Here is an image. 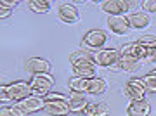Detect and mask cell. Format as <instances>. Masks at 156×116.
Listing matches in <instances>:
<instances>
[{"mask_svg":"<svg viewBox=\"0 0 156 116\" xmlns=\"http://www.w3.org/2000/svg\"><path fill=\"white\" fill-rule=\"evenodd\" d=\"M30 95H33L30 82L19 80V82H12L9 85H2L0 87V100H2V104H5V102L16 104V102H21L23 99H26Z\"/></svg>","mask_w":156,"mask_h":116,"instance_id":"cell-1","label":"cell"},{"mask_svg":"<svg viewBox=\"0 0 156 116\" xmlns=\"http://www.w3.org/2000/svg\"><path fill=\"white\" fill-rule=\"evenodd\" d=\"M106 42H108L106 31H104V30H99V28H94V30H89V31L83 35V38H82V47H80V49L87 50L90 54H95V52H99L101 49H104Z\"/></svg>","mask_w":156,"mask_h":116,"instance_id":"cell-2","label":"cell"},{"mask_svg":"<svg viewBox=\"0 0 156 116\" xmlns=\"http://www.w3.org/2000/svg\"><path fill=\"white\" fill-rule=\"evenodd\" d=\"M11 106L17 116H28V114H33V113H38V111H44L45 100L42 97H37V95H30L26 99H23L21 102H16V104H11Z\"/></svg>","mask_w":156,"mask_h":116,"instance_id":"cell-3","label":"cell"},{"mask_svg":"<svg viewBox=\"0 0 156 116\" xmlns=\"http://www.w3.org/2000/svg\"><path fill=\"white\" fill-rule=\"evenodd\" d=\"M132 0H102L99 2V9L108 16H127L132 12Z\"/></svg>","mask_w":156,"mask_h":116,"instance_id":"cell-4","label":"cell"},{"mask_svg":"<svg viewBox=\"0 0 156 116\" xmlns=\"http://www.w3.org/2000/svg\"><path fill=\"white\" fill-rule=\"evenodd\" d=\"M30 87H31V94L44 99L49 92H52V87H54V76H52L50 73L31 76L30 78Z\"/></svg>","mask_w":156,"mask_h":116,"instance_id":"cell-5","label":"cell"},{"mask_svg":"<svg viewBox=\"0 0 156 116\" xmlns=\"http://www.w3.org/2000/svg\"><path fill=\"white\" fill-rule=\"evenodd\" d=\"M123 95L130 100H142L146 99V94H147V89H146L144 82L140 76H135V78H130L127 80V83L123 85Z\"/></svg>","mask_w":156,"mask_h":116,"instance_id":"cell-6","label":"cell"},{"mask_svg":"<svg viewBox=\"0 0 156 116\" xmlns=\"http://www.w3.org/2000/svg\"><path fill=\"white\" fill-rule=\"evenodd\" d=\"M120 50L115 49V47H104V49H101L99 52H95L94 54V61L97 66L101 68H106V69H113V68L116 66L118 62H120Z\"/></svg>","mask_w":156,"mask_h":116,"instance_id":"cell-7","label":"cell"},{"mask_svg":"<svg viewBox=\"0 0 156 116\" xmlns=\"http://www.w3.org/2000/svg\"><path fill=\"white\" fill-rule=\"evenodd\" d=\"M57 19L64 24H76L80 21V11L76 5H73L69 2L59 4L57 7Z\"/></svg>","mask_w":156,"mask_h":116,"instance_id":"cell-8","label":"cell"},{"mask_svg":"<svg viewBox=\"0 0 156 116\" xmlns=\"http://www.w3.org/2000/svg\"><path fill=\"white\" fill-rule=\"evenodd\" d=\"M50 61L44 59V57H30L24 62V71L31 75V76H37V75H45V73H50Z\"/></svg>","mask_w":156,"mask_h":116,"instance_id":"cell-9","label":"cell"},{"mask_svg":"<svg viewBox=\"0 0 156 116\" xmlns=\"http://www.w3.org/2000/svg\"><path fill=\"white\" fill-rule=\"evenodd\" d=\"M106 26H108V30H109L113 35L122 37V35L128 33V30H130V23H128L127 16H108Z\"/></svg>","mask_w":156,"mask_h":116,"instance_id":"cell-10","label":"cell"},{"mask_svg":"<svg viewBox=\"0 0 156 116\" xmlns=\"http://www.w3.org/2000/svg\"><path fill=\"white\" fill-rule=\"evenodd\" d=\"M127 19H128V23H130V28H132V30L142 31V30L151 26L149 14H146V12H142V11H134V12H130V14H127Z\"/></svg>","mask_w":156,"mask_h":116,"instance_id":"cell-11","label":"cell"},{"mask_svg":"<svg viewBox=\"0 0 156 116\" xmlns=\"http://www.w3.org/2000/svg\"><path fill=\"white\" fill-rule=\"evenodd\" d=\"M127 116H149L151 114V104L147 99L142 100H130L125 109Z\"/></svg>","mask_w":156,"mask_h":116,"instance_id":"cell-12","label":"cell"},{"mask_svg":"<svg viewBox=\"0 0 156 116\" xmlns=\"http://www.w3.org/2000/svg\"><path fill=\"white\" fill-rule=\"evenodd\" d=\"M68 104H69V109L71 113H76V114H82L85 111V107L90 104L87 95L85 94H76V92H69V99H68Z\"/></svg>","mask_w":156,"mask_h":116,"instance_id":"cell-13","label":"cell"},{"mask_svg":"<svg viewBox=\"0 0 156 116\" xmlns=\"http://www.w3.org/2000/svg\"><path fill=\"white\" fill-rule=\"evenodd\" d=\"M45 113L50 116H68L71 113L68 100H52V102H45Z\"/></svg>","mask_w":156,"mask_h":116,"instance_id":"cell-14","label":"cell"},{"mask_svg":"<svg viewBox=\"0 0 156 116\" xmlns=\"http://www.w3.org/2000/svg\"><path fill=\"white\" fill-rule=\"evenodd\" d=\"M95 68H97L95 62H80V64H73L71 66V73H73V76L90 80V78L97 76L95 75Z\"/></svg>","mask_w":156,"mask_h":116,"instance_id":"cell-15","label":"cell"},{"mask_svg":"<svg viewBox=\"0 0 156 116\" xmlns=\"http://www.w3.org/2000/svg\"><path fill=\"white\" fill-rule=\"evenodd\" d=\"M80 116H109V106L106 102H90Z\"/></svg>","mask_w":156,"mask_h":116,"instance_id":"cell-16","label":"cell"},{"mask_svg":"<svg viewBox=\"0 0 156 116\" xmlns=\"http://www.w3.org/2000/svg\"><path fill=\"white\" fill-rule=\"evenodd\" d=\"M106 90H108V82L102 76H94L89 80V89H87L89 95H102Z\"/></svg>","mask_w":156,"mask_h":116,"instance_id":"cell-17","label":"cell"},{"mask_svg":"<svg viewBox=\"0 0 156 116\" xmlns=\"http://www.w3.org/2000/svg\"><path fill=\"white\" fill-rule=\"evenodd\" d=\"M142 50H144V47H142L140 44H137V40H135V42H127V44H123L122 47H120V54L122 55H130V57H135V59L140 61Z\"/></svg>","mask_w":156,"mask_h":116,"instance_id":"cell-18","label":"cell"},{"mask_svg":"<svg viewBox=\"0 0 156 116\" xmlns=\"http://www.w3.org/2000/svg\"><path fill=\"white\" fill-rule=\"evenodd\" d=\"M118 68H120V71L135 73L140 68V61L135 59V57H130V55H122L120 57V62H118Z\"/></svg>","mask_w":156,"mask_h":116,"instance_id":"cell-19","label":"cell"},{"mask_svg":"<svg viewBox=\"0 0 156 116\" xmlns=\"http://www.w3.org/2000/svg\"><path fill=\"white\" fill-rule=\"evenodd\" d=\"M68 89H69V92L87 94V89H89V80H87V78L71 76L69 80H68Z\"/></svg>","mask_w":156,"mask_h":116,"instance_id":"cell-20","label":"cell"},{"mask_svg":"<svg viewBox=\"0 0 156 116\" xmlns=\"http://www.w3.org/2000/svg\"><path fill=\"white\" fill-rule=\"evenodd\" d=\"M69 62L73 66V64H80V62H95V61H94V54H90L83 49H78L69 54Z\"/></svg>","mask_w":156,"mask_h":116,"instance_id":"cell-21","label":"cell"},{"mask_svg":"<svg viewBox=\"0 0 156 116\" xmlns=\"http://www.w3.org/2000/svg\"><path fill=\"white\" fill-rule=\"evenodd\" d=\"M26 7L35 14H45V12L50 11V2H47V0H28Z\"/></svg>","mask_w":156,"mask_h":116,"instance_id":"cell-22","label":"cell"},{"mask_svg":"<svg viewBox=\"0 0 156 116\" xmlns=\"http://www.w3.org/2000/svg\"><path fill=\"white\" fill-rule=\"evenodd\" d=\"M142 78V82H144L146 89H147V92H151V94H156V68L154 69H151L149 73H146Z\"/></svg>","mask_w":156,"mask_h":116,"instance_id":"cell-23","label":"cell"},{"mask_svg":"<svg viewBox=\"0 0 156 116\" xmlns=\"http://www.w3.org/2000/svg\"><path fill=\"white\" fill-rule=\"evenodd\" d=\"M137 44H140L142 47H147V49H156V35L151 33H144L137 38Z\"/></svg>","mask_w":156,"mask_h":116,"instance_id":"cell-24","label":"cell"},{"mask_svg":"<svg viewBox=\"0 0 156 116\" xmlns=\"http://www.w3.org/2000/svg\"><path fill=\"white\" fill-rule=\"evenodd\" d=\"M139 5L146 14H156V0H140Z\"/></svg>","mask_w":156,"mask_h":116,"instance_id":"cell-25","label":"cell"},{"mask_svg":"<svg viewBox=\"0 0 156 116\" xmlns=\"http://www.w3.org/2000/svg\"><path fill=\"white\" fill-rule=\"evenodd\" d=\"M69 99V95L62 94V92H49V94L44 97L45 102H52V100H68Z\"/></svg>","mask_w":156,"mask_h":116,"instance_id":"cell-26","label":"cell"},{"mask_svg":"<svg viewBox=\"0 0 156 116\" xmlns=\"http://www.w3.org/2000/svg\"><path fill=\"white\" fill-rule=\"evenodd\" d=\"M0 116H17L12 109V106H7V104H2L0 107Z\"/></svg>","mask_w":156,"mask_h":116,"instance_id":"cell-27","label":"cell"},{"mask_svg":"<svg viewBox=\"0 0 156 116\" xmlns=\"http://www.w3.org/2000/svg\"><path fill=\"white\" fill-rule=\"evenodd\" d=\"M11 14H12V9H11V7L0 5V17H2V19H7V17H11Z\"/></svg>","mask_w":156,"mask_h":116,"instance_id":"cell-28","label":"cell"},{"mask_svg":"<svg viewBox=\"0 0 156 116\" xmlns=\"http://www.w3.org/2000/svg\"><path fill=\"white\" fill-rule=\"evenodd\" d=\"M0 5H5V7H16L17 5V2L16 0H2V2H0Z\"/></svg>","mask_w":156,"mask_h":116,"instance_id":"cell-29","label":"cell"}]
</instances>
